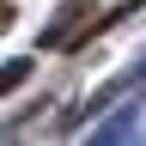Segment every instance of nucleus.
Returning a JSON list of instances; mask_svg holds the SVG:
<instances>
[{"label":"nucleus","mask_w":146,"mask_h":146,"mask_svg":"<svg viewBox=\"0 0 146 146\" xmlns=\"http://www.w3.org/2000/svg\"><path fill=\"white\" fill-rule=\"evenodd\" d=\"M25 79H31V61H6V67H0V91H12Z\"/></svg>","instance_id":"obj_1"},{"label":"nucleus","mask_w":146,"mask_h":146,"mask_svg":"<svg viewBox=\"0 0 146 146\" xmlns=\"http://www.w3.org/2000/svg\"><path fill=\"white\" fill-rule=\"evenodd\" d=\"M12 25V0H0V31H6Z\"/></svg>","instance_id":"obj_2"}]
</instances>
